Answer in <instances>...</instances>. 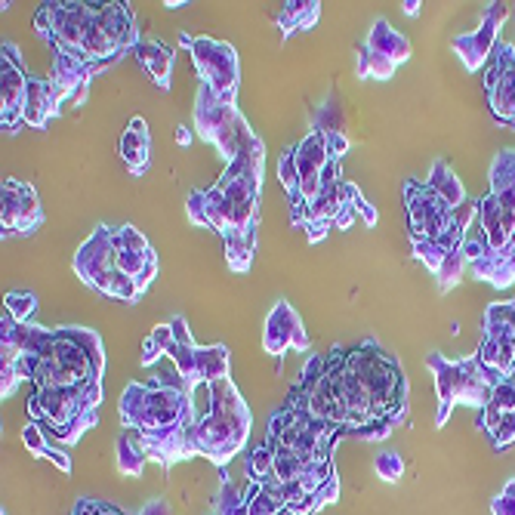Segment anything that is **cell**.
Listing matches in <instances>:
<instances>
[{
  "instance_id": "cell-47",
  "label": "cell",
  "mask_w": 515,
  "mask_h": 515,
  "mask_svg": "<svg viewBox=\"0 0 515 515\" xmlns=\"http://www.w3.org/2000/svg\"><path fill=\"white\" fill-rule=\"evenodd\" d=\"M176 142L182 145V149H186V145H192V133H189L186 127H182V124L176 127Z\"/></svg>"
},
{
  "instance_id": "cell-44",
  "label": "cell",
  "mask_w": 515,
  "mask_h": 515,
  "mask_svg": "<svg viewBox=\"0 0 515 515\" xmlns=\"http://www.w3.org/2000/svg\"><path fill=\"white\" fill-rule=\"evenodd\" d=\"M44 460H50V463H56V469L62 472V475H68L71 472V457H68V451H62V448H47V454H44Z\"/></svg>"
},
{
  "instance_id": "cell-2",
  "label": "cell",
  "mask_w": 515,
  "mask_h": 515,
  "mask_svg": "<svg viewBox=\"0 0 515 515\" xmlns=\"http://www.w3.org/2000/svg\"><path fill=\"white\" fill-rule=\"evenodd\" d=\"M266 173V145L263 139L226 164L210 189H204V223L223 238L226 263L232 272L247 275L256 260V235H260V195Z\"/></svg>"
},
{
  "instance_id": "cell-19",
  "label": "cell",
  "mask_w": 515,
  "mask_h": 515,
  "mask_svg": "<svg viewBox=\"0 0 515 515\" xmlns=\"http://www.w3.org/2000/svg\"><path fill=\"white\" fill-rule=\"evenodd\" d=\"M491 201L497 207L500 226L515 241V149H503L491 164Z\"/></svg>"
},
{
  "instance_id": "cell-15",
  "label": "cell",
  "mask_w": 515,
  "mask_h": 515,
  "mask_svg": "<svg viewBox=\"0 0 515 515\" xmlns=\"http://www.w3.org/2000/svg\"><path fill=\"white\" fill-rule=\"evenodd\" d=\"M105 65H90V62H81L68 53H53V68H50V99H53V112L59 118L62 105H81L87 99V90H90V81L96 75H102Z\"/></svg>"
},
{
  "instance_id": "cell-23",
  "label": "cell",
  "mask_w": 515,
  "mask_h": 515,
  "mask_svg": "<svg viewBox=\"0 0 515 515\" xmlns=\"http://www.w3.org/2000/svg\"><path fill=\"white\" fill-rule=\"evenodd\" d=\"M318 19H321L318 0H287L275 16L278 28L284 31V38H293V34H300V31H312L318 25Z\"/></svg>"
},
{
  "instance_id": "cell-24",
  "label": "cell",
  "mask_w": 515,
  "mask_h": 515,
  "mask_svg": "<svg viewBox=\"0 0 515 515\" xmlns=\"http://www.w3.org/2000/svg\"><path fill=\"white\" fill-rule=\"evenodd\" d=\"M426 186H429L441 201H445L448 207H454V210H457L460 204H466V201H469V195H466V189H463V182L457 179L454 167H451L445 158H438V161L432 164Z\"/></svg>"
},
{
  "instance_id": "cell-1",
  "label": "cell",
  "mask_w": 515,
  "mask_h": 515,
  "mask_svg": "<svg viewBox=\"0 0 515 515\" xmlns=\"http://www.w3.org/2000/svg\"><path fill=\"white\" fill-rule=\"evenodd\" d=\"M324 380L337 404V426L358 435L361 429L389 420H408V377L404 367L374 340L334 346L324 358Z\"/></svg>"
},
{
  "instance_id": "cell-12",
  "label": "cell",
  "mask_w": 515,
  "mask_h": 515,
  "mask_svg": "<svg viewBox=\"0 0 515 515\" xmlns=\"http://www.w3.org/2000/svg\"><path fill=\"white\" fill-rule=\"evenodd\" d=\"M404 204H408V229L411 241H435L448 229L454 207L441 201L426 182L408 179L404 182Z\"/></svg>"
},
{
  "instance_id": "cell-36",
  "label": "cell",
  "mask_w": 515,
  "mask_h": 515,
  "mask_svg": "<svg viewBox=\"0 0 515 515\" xmlns=\"http://www.w3.org/2000/svg\"><path fill=\"white\" fill-rule=\"evenodd\" d=\"M278 179H281V186H284L287 198H290L293 192H297L300 173H297V158H293V145H290V149H284L281 158H278Z\"/></svg>"
},
{
  "instance_id": "cell-38",
  "label": "cell",
  "mask_w": 515,
  "mask_h": 515,
  "mask_svg": "<svg viewBox=\"0 0 515 515\" xmlns=\"http://www.w3.org/2000/svg\"><path fill=\"white\" fill-rule=\"evenodd\" d=\"M374 469H377V475L383 478V482H401V475H404V460H401V454H395V451H383V454L377 457Z\"/></svg>"
},
{
  "instance_id": "cell-3",
  "label": "cell",
  "mask_w": 515,
  "mask_h": 515,
  "mask_svg": "<svg viewBox=\"0 0 515 515\" xmlns=\"http://www.w3.org/2000/svg\"><path fill=\"white\" fill-rule=\"evenodd\" d=\"M210 392H213V408L207 417L195 420L192 426V451L198 457H207L223 472L226 463L238 451H244L253 414L247 408V401L241 398L238 386L232 383V377L210 383Z\"/></svg>"
},
{
  "instance_id": "cell-17",
  "label": "cell",
  "mask_w": 515,
  "mask_h": 515,
  "mask_svg": "<svg viewBox=\"0 0 515 515\" xmlns=\"http://www.w3.org/2000/svg\"><path fill=\"white\" fill-rule=\"evenodd\" d=\"M506 16H509L506 4H488L482 22H478V28L469 31V34H457V38L451 41V47H454V53L460 56V62H463L466 71L482 68V65L494 56V50H497V44H500L497 34H500Z\"/></svg>"
},
{
  "instance_id": "cell-22",
  "label": "cell",
  "mask_w": 515,
  "mask_h": 515,
  "mask_svg": "<svg viewBox=\"0 0 515 515\" xmlns=\"http://www.w3.org/2000/svg\"><path fill=\"white\" fill-rule=\"evenodd\" d=\"M121 158H124L130 176L142 179L145 173H149L152 136H149V124H145V118H130L127 130L121 133Z\"/></svg>"
},
{
  "instance_id": "cell-31",
  "label": "cell",
  "mask_w": 515,
  "mask_h": 515,
  "mask_svg": "<svg viewBox=\"0 0 515 515\" xmlns=\"http://www.w3.org/2000/svg\"><path fill=\"white\" fill-rule=\"evenodd\" d=\"M482 414H485L482 426L488 429L497 451H506L509 445H515V414H500L497 408H491V404Z\"/></svg>"
},
{
  "instance_id": "cell-13",
  "label": "cell",
  "mask_w": 515,
  "mask_h": 515,
  "mask_svg": "<svg viewBox=\"0 0 515 515\" xmlns=\"http://www.w3.org/2000/svg\"><path fill=\"white\" fill-rule=\"evenodd\" d=\"M485 93L494 121L515 130V44H497L485 75Z\"/></svg>"
},
{
  "instance_id": "cell-34",
  "label": "cell",
  "mask_w": 515,
  "mask_h": 515,
  "mask_svg": "<svg viewBox=\"0 0 515 515\" xmlns=\"http://www.w3.org/2000/svg\"><path fill=\"white\" fill-rule=\"evenodd\" d=\"M4 312L19 321V324H28V318L38 312V297L34 293H22V290H13L4 297Z\"/></svg>"
},
{
  "instance_id": "cell-14",
  "label": "cell",
  "mask_w": 515,
  "mask_h": 515,
  "mask_svg": "<svg viewBox=\"0 0 515 515\" xmlns=\"http://www.w3.org/2000/svg\"><path fill=\"white\" fill-rule=\"evenodd\" d=\"M28 75L22 68V53L16 44L0 47V127L13 133L25 124V99H28Z\"/></svg>"
},
{
  "instance_id": "cell-21",
  "label": "cell",
  "mask_w": 515,
  "mask_h": 515,
  "mask_svg": "<svg viewBox=\"0 0 515 515\" xmlns=\"http://www.w3.org/2000/svg\"><path fill=\"white\" fill-rule=\"evenodd\" d=\"M133 56H136V62L145 68V75L152 78V84H155L158 90L167 93V90L173 87V65H176L173 47H167V44L158 41V38H142V41L136 44Z\"/></svg>"
},
{
  "instance_id": "cell-8",
  "label": "cell",
  "mask_w": 515,
  "mask_h": 515,
  "mask_svg": "<svg viewBox=\"0 0 515 515\" xmlns=\"http://www.w3.org/2000/svg\"><path fill=\"white\" fill-rule=\"evenodd\" d=\"M195 127L201 133L204 142H210L213 149L226 158V164H232L247 145L260 142V133H256L247 118L238 112V105H223L216 102L213 93L207 87H198V102H195Z\"/></svg>"
},
{
  "instance_id": "cell-11",
  "label": "cell",
  "mask_w": 515,
  "mask_h": 515,
  "mask_svg": "<svg viewBox=\"0 0 515 515\" xmlns=\"http://www.w3.org/2000/svg\"><path fill=\"white\" fill-rule=\"evenodd\" d=\"M0 235L4 238H19V235H34L44 226V207L38 198V189L22 179H4L0 186Z\"/></svg>"
},
{
  "instance_id": "cell-27",
  "label": "cell",
  "mask_w": 515,
  "mask_h": 515,
  "mask_svg": "<svg viewBox=\"0 0 515 515\" xmlns=\"http://www.w3.org/2000/svg\"><path fill=\"white\" fill-rule=\"evenodd\" d=\"M244 497H247L250 515H284L287 512V503H284L278 482H250Z\"/></svg>"
},
{
  "instance_id": "cell-9",
  "label": "cell",
  "mask_w": 515,
  "mask_h": 515,
  "mask_svg": "<svg viewBox=\"0 0 515 515\" xmlns=\"http://www.w3.org/2000/svg\"><path fill=\"white\" fill-rule=\"evenodd\" d=\"M293 158H297L300 182H297V192L287 198V204H290V223H293V229L303 232L306 216H309L312 204L318 201V195L324 189V167L330 161H337V158H330V152H327V133H321V130H312L306 139H300L297 145H293Z\"/></svg>"
},
{
  "instance_id": "cell-40",
  "label": "cell",
  "mask_w": 515,
  "mask_h": 515,
  "mask_svg": "<svg viewBox=\"0 0 515 515\" xmlns=\"http://www.w3.org/2000/svg\"><path fill=\"white\" fill-rule=\"evenodd\" d=\"M491 408H497L500 414H515V386L509 380H500L491 392Z\"/></svg>"
},
{
  "instance_id": "cell-49",
  "label": "cell",
  "mask_w": 515,
  "mask_h": 515,
  "mask_svg": "<svg viewBox=\"0 0 515 515\" xmlns=\"http://www.w3.org/2000/svg\"><path fill=\"white\" fill-rule=\"evenodd\" d=\"M506 380H509V383H512V386H515V371H512V374H509V377H506Z\"/></svg>"
},
{
  "instance_id": "cell-29",
  "label": "cell",
  "mask_w": 515,
  "mask_h": 515,
  "mask_svg": "<svg viewBox=\"0 0 515 515\" xmlns=\"http://www.w3.org/2000/svg\"><path fill=\"white\" fill-rule=\"evenodd\" d=\"M149 460H152V457H149V451L142 448L139 432L124 429V432L118 435V469H121L124 475L136 478V475H142V469H145V463H149Z\"/></svg>"
},
{
  "instance_id": "cell-26",
  "label": "cell",
  "mask_w": 515,
  "mask_h": 515,
  "mask_svg": "<svg viewBox=\"0 0 515 515\" xmlns=\"http://www.w3.org/2000/svg\"><path fill=\"white\" fill-rule=\"evenodd\" d=\"M53 118H56V112H53V99H50V81L31 78L28 99H25V124H31L34 130H44Z\"/></svg>"
},
{
  "instance_id": "cell-45",
  "label": "cell",
  "mask_w": 515,
  "mask_h": 515,
  "mask_svg": "<svg viewBox=\"0 0 515 515\" xmlns=\"http://www.w3.org/2000/svg\"><path fill=\"white\" fill-rule=\"evenodd\" d=\"M105 512V503H99V500H78L75 503V512H71V515H102Z\"/></svg>"
},
{
  "instance_id": "cell-42",
  "label": "cell",
  "mask_w": 515,
  "mask_h": 515,
  "mask_svg": "<svg viewBox=\"0 0 515 515\" xmlns=\"http://www.w3.org/2000/svg\"><path fill=\"white\" fill-rule=\"evenodd\" d=\"M352 149V142H349V136L343 133V130H334V133H327V152H330V158H337V161H343V155Z\"/></svg>"
},
{
  "instance_id": "cell-39",
  "label": "cell",
  "mask_w": 515,
  "mask_h": 515,
  "mask_svg": "<svg viewBox=\"0 0 515 515\" xmlns=\"http://www.w3.org/2000/svg\"><path fill=\"white\" fill-rule=\"evenodd\" d=\"M22 441H25V448L31 451V457H44V454H47V448H50L44 426H41V423H34V420H28V426L22 429Z\"/></svg>"
},
{
  "instance_id": "cell-16",
  "label": "cell",
  "mask_w": 515,
  "mask_h": 515,
  "mask_svg": "<svg viewBox=\"0 0 515 515\" xmlns=\"http://www.w3.org/2000/svg\"><path fill=\"white\" fill-rule=\"evenodd\" d=\"M115 263L118 272L139 287V293L149 290L158 278V253L136 226H121L115 232Z\"/></svg>"
},
{
  "instance_id": "cell-48",
  "label": "cell",
  "mask_w": 515,
  "mask_h": 515,
  "mask_svg": "<svg viewBox=\"0 0 515 515\" xmlns=\"http://www.w3.org/2000/svg\"><path fill=\"white\" fill-rule=\"evenodd\" d=\"M401 7H404V13H408V16L414 19V16H420V7H423V4H420V0H404Z\"/></svg>"
},
{
  "instance_id": "cell-25",
  "label": "cell",
  "mask_w": 515,
  "mask_h": 515,
  "mask_svg": "<svg viewBox=\"0 0 515 515\" xmlns=\"http://www.w3.org/2000/svg\"><path fill=\"white\" fill-rule=\"evenodd\" d=\"M475 358L482 361L485 371L497 374L500 380H506L512 371H515V340H494V337H485L482 346H478Z\"/></svg>"
},
{
  "instance_id": "cell-20",
  "label": "cell",
  "mask_w": 515,
  "mask_h": 515,
  "mask_svg": "<svg viewBox=\"0 0 515 515\" xmlns=\"http://www.w3.org/2000/svg\"><path fill=\"white\" fill-rule=\"evenodd\" d=\"M411 244H414V256H417V260L438 278V287H441V290L448 293V290H454V287L460 284L463 272L469 269L463 250L448 253L445 247H438L435 241H411Z\"/></svg>"
},
{
  "instance_id": "cell-43",
  "label": "cell",
  "mask_w": 515,
  "mask_h": 515,
  "mask_svg": "<svg viewBox=\"0 0 515 515\" xmlns=\"http://www.w3.org/2000/svg\"><path fill=\"white\" fill-rule=\"evenodd\" d=\"M170 327H173V340H176L179 346H198L195 337H192V330H189V321L182 318V315H173V318H170Z\"/></svg>"
},
{
  "instance_id": "cell-33",
  "label": "cell",
  "mask_w": 515,
  "mask_h": 515,
  "mask_svg": "<svg viewBox=\"0 0 515 515\" xmlns=\"http://www.w3.org/2000/svg\"><path fill=\"white\" fill-rule=\"evenodd\" d=\"M275 469V451L269 445H260L247 454V475L250 482H269Z\"/></svg>"
},
{
  "instance_id": "cell-30",
  "label": "cell",
  "mask_w": 515,
  "mask_h": 515,
  "mask_svg": "<svg viewBox=\"0 0 515 515\" xmlns=\"http://www.w3.org/2000/svg\"><path fill=\"white\" fill-rule=\"evenodd\" d=\"M485 337L494 340H515V300L491 303L485 309Z\"/></svg>"
},
{
  "instance_id": "cell-6",
  "label": "cell",
  "mask_w": 515,
  "mask_h": 515,
  "mask_svg": "<svg viewBox=\"0 0 515 515\" xmlns=\"http://www.w3.org/2000/svg\"><path fill=\"white\" fill-rule=\"evenodd\" d=\"M115 232L112 226H96L93 235L78 247L75 253V275L102 297H112V300H121V303H139L142 293L139 287L118 272V263H115Z\"/></svg>"
},
{
  "instance_id": "cell-35",
  "label": "cell",
  "mask_w": 515,
  "mask_h": 515,
  "mask_svg": "<svg viewBox=\"0 0 515 515\" xmlns=\"http://www.w3.org/2000/svg\"><path fill=\"white\" fill-rule=\"evenodd\" d=\"M213 515H250L244 491H238L232 482H223V488H219V497H216Z\"/></svg>"
},
{
  "instance_id": "cell-7",
  "label": "cell",
  "mask_w": 515,
  "mask_h": 515,
  "mask_svg": "<svg viewBox=\"0 0 515 515\" xmlns=\"http://www.w3.org/2000/svg\"><path fill=\"white\" fill-rule=\"evenodd\" d=\"M179 47L189 50L198 75H201V87H207L213 93L216 102L223 105H235L238 102V90H241V62L232 44L216 41V38H195V34L182 31L179 34Z\"/></svg>"
},
{
  "instance_id": "cell-28",
  "label": "cell",
  "mask_w": 515,
  "mask_h": 515,
  "mask_svg": "<svg viewBox=\"0 0 515 515\" xmlns=\"http://www.w3.org/2000/svg\"><path fill=\"white\" fill-rule=\"evenodd\" d=\"M198 377L201 383H216L232 377V352L229 346L216 343V346H198Z\"/></svg>"
},
{
  "instance_id": "cell-46",
  "label": "cell",
  "mask_w": 515,
  "mask_h": 515,
  "mask_svg": "<svg viewBox=\"0 0 515 515\" xmlns=\"http://www.w3.org/2000/svg\"><path fill=\"white\" fill-rule=\"evenodd\" d=\"M136 515H173V509L167 506V500H149Z\"/></svg>"
},
{
  "instance_id": "cell-10",
  "label": "cell",
  "mask_w": 515,
  "mask_h": 515,
  "mask_svg": "<svg viewBox=\"0 0 515 515\" xmlns=\"http://www.w3.org/2000/svg\"><path fill=\"white\" fill-rule=\"evenodd\" d=\"M411 59V41L389 25V19H377L367 41L358 50L355 75L358 81H389L395 68Z\"/></svg>"
},
{
  "instance_id": "cell-18",
  "label": "cell",
  "mask_w": 515,
  "mask_h": 515,
  "mask_svg": "<svg viewBox=\"0 0 515 515\" xmlns=\"http://www.w3.org/2000/svg\"><path fill=\"white\" fill-rule=\"evenodd\" d=\"M312 340L306 334V324L300 318V312L293 309L287 300H278L275 309L266 318V330H263V349L275 358H281L284 352H309Z\"/></svg>"
},
{
  "instance_id": "cell-37",
  "label": "cell",
  "mask_w": 515,
  "mask_h": 515,
  "mask_svg": "<svg viewBox=\"0 0 515 515\" xmlns=\"http://www.w3.org/2000/svg\"><path fill=\"white\" fill-rule=\"evenodd\" d=\"M346 192H349V198H352V207H355V213H358L361 223L374 229L377 219H380V216H377V207H374L371 201H367V198L361 195V189L355 186V182H349V179H346Z\"/></svg>"
},
{
  "instance_id": "cell-5",
  "label": "cell",
  "mask_w": 515,
  "mask_h": 515,
  "mask_svg": "<svg viewBox=\"0 0 515 515\" xmlns=\"http://www.w3.org/2000/svg\"><path fill=\"white\" fill-rule=\"evenodd\" d=\"M426 367L435 377V392H438L435 426H445L457 404H472V408L485 411L494 386L500 383V377L485 371L482 361H478L475 355L460 358V361H448L441 352H429Z\"/></svg>"
},
{
  "instance_id": "cell-4",
  "label": "cell",
  "mask_w": 515,
  "mask_h": 515,
  "mask_svg": "<svg viewBox=\"0 0 515 515\" xmlns=\"http://www.w3.org/2000/svg\"><path fill=\"white\" fill-rule=\"evenodd\" d=\"M121 426L139 435H155L173 426H195L198 414L192 395L155 383H130L121 395Z\"/></svg>"
},
{
  "instance_id": "cell-41",
  "label": "cell",
  "mask_w": 515,
  "mask_h": 515,
  "mask_svg": "<svg viewBox=\"0 0 515 515\" xmlns=\"http://www.w3.org/2000/svg\"><path fill=\"white\" fill-rule=\"evenodd\" d=\"M186 213H189V223H192V226H207V223H204V189H192V192H189Z\"/></svg>"
},
{
  "instance_id": "cell-32",
  "label": "cell",
  "mask_w": 515,
  "mask_h": 515,
  "mask_svg": "<svg viewBox=\"0 0 515 515\" xmlns=\"http://www.w3.org/2000/svg\"><path fill=\"white\" fill-rule=\"evenodd\" d=\"M173 346V327H170V321L167 324H158L149 337L142 340V355H139V364L142 367H155L164 355H167V349Z\"/></svg>"
}]
</instances>
